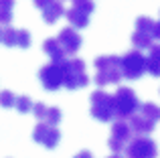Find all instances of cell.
<instances>
[{
    "mask_svg": "<svg viewBox=\"0 0 160 158\" xmlns=\"http://www.w3.org/2000/svg\"><path fill=\"white\" fill-rule=\"evenodd\" d=\"M37 116V120L43 124H51V126H57L61 122V110L59 107H49L45 103H32V110Z\"/></svg>",
    "mask_w": 160,
    "mask_h": 158,
    "instance_id": "cell-12",
    "label": "cell"
},
{
    "mask_svg": "<svg viewBox=\"0 0 160 158\" xmlns=\"http://www.w3.org/2000/svg\"><path fill=\"white\" fill-rule=\"evenodd\" d=\"M0 43H4L6 47H20V49H28L31 47V32L24 28H12L10 24L2 28V37Z\"/></svg>",
    "mask_w": 160,
    "mask_h": 158,
    "instance_id": "cell-10",
    "label": "cell"
},
{
    "mask_svg": "<svg viewBox=\"0 0 160 158\" xmlns=\"http://www.w3.org/2000/svg\"><path fill=\"white\" fill-rule=\"evenodd\" d=\"M120 73L130 81L140 79L146 73V57L142 55L140 49H132L120 57Z\"/></svg>",
    "mask_w": 160,
    "mask_h": 158,
    "instance_id": "cell-5",
    "label": "cell"
},
{
    "mask_svg": "<svg viewBox=\"0 0 160 158\" xmlns=\"http://www.w3.org/2000/svg\"><path fill=\"white\" fill-rule=\"evenodd\" d=\"M0 37H2V27H0Z\"/></svg>",
    "mask_w": 160,
    "mask_h": 158,
    "instance_id": "cell-28",
    "label": "cell"
},
{
    "mask_svg": "<svg viewBox=\"0 0 160 158\" xmlns=\"http://www.w3.org/2000/svg\"><path fill=\"white\" fill-rule=\"evenodd\" d=\"M113 97V111H116V118L120 120H128L132 114H136L138 106H140V99L134 93V89L130 87H118V91L112 95Z\"/></svg>",
    "mask_w": 160,
    "mask_h": 158,
    "instance_id": "cell-4",
    "label": "cell"
},
{
    "mask_svg": "<svg viewBox=\"0 0 160 158\" xmlns=\"http://www.w3.org/2000/svg\"><path fill=\"white\" fill-rule=\"evenodd\" d=\"M63 61H51L49 65L41 67L39 79L47 91H57L59 87H63Z\"/></svg>",
    "mask_w": 160,
    "mask_h": 158,
    "instance_id": "cell-8",
    "label": "cell"
},
{
    "mask_svg": "<svg viewBox=\"0 0 160 158\" xmlns=\"http://www.w3.org/2000/svg\"><path fill=\"white\" fill-rule=\"evenodd\" d=\"M55 39L59 41V45H61V49L65 51V55H75V53L81 49V43H83L81 35H79L77 28H73V27L61 28Z\"/></svg>",
    "mask_w": 160,
    "mask_h": 158,
    "instance_id": "cell-11",
    "label": "cell"
},
{
    "mask_svg": "<svg viewBox=\"0 0 160 158\" xmlns=\"http://www.w3.org/2000/svg\"><path fill=\"white\" fill-rule=\"evenodd\" d=\"M32 140H35L37 144H41V146L53 150V148L59 144V140H61V132L57 130V126L39 122L35 126V130H32Z\"/></svg>",
    "mask_w": 160,
    "mask_h": 158,
    "instance_id": "cell-9",
    "label": "cell"
},
{
    "mask_svg": "<svg viewBox=\"0 0 160 158\" xmlns=\"http://www.w3.org/2000/svg\"><path fill=\"white\" fill-rule=\"evenodd\" d=\"M89 111L99 122H113L116 111H113V97L112 93L103 89H98L89 95Z\"/></svg>",
    "mask_w": 160,
    "mask_h": 158,
    "instance_id": "cell-3",
    "label": "cell"
},
{
    "mask_svg": "<svg viewBox=\"0 0 160 158\" xmlns=\"http://www.w3.org/2000/svg\"><path fill=\"white\" fill-rule=\"evenodd\" d=\"M65 18L69 20V24L73 28H85L89 24V14L77 6H71L69 10H65Z\"/></svg>",
    "mask_w": 160,
    "mask_h": 158,
    "instance_id": "cell-15",
    "label": "cell"
},
{
    "mask_svg": "<svg viewBox=\"0 0 160 158\" xmlns=\"http://www.w3.org/2000/svg\"><path fill=\"white\" fill-rule=\"evenodd\" d=\"M132 130H130V124L126 122V120H113L112 122V134H109V140H108V146L109 150L113 152V154H120V152H124L126 144L130 142V138H132Z\"/></svg>",
    "mask_w": 160,
    "mask_h": 158,
    "instance_id": "cell-7",
    "label": "cell"
},
{
    "mask_svg": "<svg viewBox=\"0 0 160 158\" xmlns=\"http://www.w3.org/2000/svg\"><path fill=\"white\" fill-rule=\"evenodd\" d=\"M126 158H156L158 146L148 136H132L124 148Z\"/></svg>",
    "mask_w": 160,
    "mask_h": 158,
    "instance_id": "cell-6",
    "label": "cell"
},
{
    "mask_svg": "<svg viewBox=\"0 0 160 158\" xmlns=\"http://www.w3.org/2000/svg\"><path fill=\"white\" fill-rule=\"evenodd\" d=\"M41 10H43V18H45V22H47V24L57 22V20L65 14V6H63L61 0H51V2L45 4Z\"/></svg>",
    "mask_w": 160,
    "mask_h": 158,
    "instance_id": "cell-14",
    "label": "cell"
},
{
    "mask_svg": "<svg viewBox=\"0 0 160 158\" xmlns=\"http://www.w3.org/2000/svg\"><path fill=\"white\" fill-rule=\"evenodd\" d=\"M136 31H142V32H148V35L154 37V20L150 16H140L136 20Z\"/></svg>",
    "mask_w": 160,
    "mask_h": 158,
    "instance_id": "cell-21",
    "label": "cell"
},
{
    "mask_svg": "<svg viewBox=\"0 0 160 158\" xmlns=\"http://www.w3.org/2000/svg\"><path fill=\"white\" fill-rule=\"evenodd\" d=\"M128 120H130V122H128L130 124V130H132V134H136V136H148L150 132L154 130V126H156L154 122H150L148 118H144V116L138 114V111H136V114H132Z\"/></svg>",
    "mask_w": 160,
    "mask_h": 158,
    "instance_id": "cell-13",
    "label": "cell"
},
{
    "mask_svg": "<svg viewBox=\"0 0 160 158\" xmlns=\"http://www.w3.org/2000/svg\"><path fill=\"white\" fill-rule=\"evenodd\" d=\"M109 158H120V154H112V156H109Z\"/></svg>",
    "mask_w": 160,
    "mask_h": 158,
    "instance_id": "cell-27",
    "label": "cell"
},
{
    "mask_svg": "<svg viewBox=\"0 0 160 158\" xmlns=\"http://www.w3.org/2000/svg\"><path fill=\"white\" fill-rule=\"evenodd\" d=\"M14 0H0V27H8L12 20Z\"/></svg>",
    "mask_w": 160,
    "mask_h": 158,
    "instance_id": "cell-20",
    "label": "cell"
},
{
    "mask_svg": "<svg viewBox=\"0 0 160 158\" xmlns=\"http://www.w3.org/2000/svg\"><path fill=\"white\" fill-rule=\"evenodd\" d=\"M150 53L146 57V71L152 77H160V45H150Z\"/></svg>",
    "mask_w": 160,
    "mask_h": 158,
    "instance_id": "cell-16",
    "label": "cell"
},
{
    "mask_svg": "<svg viewBox=\"0 0 160 158\" xmlns=\"http://www.w3.org/2000/svg\"><path fill=\"white\" fill-rule=\"evenodd\" d=\"M14 107L20 111V114H28L32 110V101L28 95H16V101H14Z\"/></svg>",
    "mask_w": 160,
    "mask_h": 158,
    "instance_id": "cell-22",
    "label": "cell"
},
{
    "mask_svg": "<svg viewBox=\"0 0 160 158\" xmlns=\"http://www.w3.org/2000/svg\"><path fill=\"white\" fill-rule=\"evenodd\" d=\"M89 83L85 71V61L81 59H65L63 61V87L67 89H81Z\"/></svg>",
    "mask_w": 160,
    "mask_h": 158,
    "instance_id": "cell-2",
    "label": "cell"
},
{
    "mask_svg": "<svg viewBox=\"0 0 160 158\" xmlns=\"http://www.w3.org/2000/svg\"><path fill=\"white\" fill-rule=\"evenodd\" d=\"M14 101H16V95L12 91H8V89L0 91V106L2 107H14Z\"/></svg>",
    "mask_w": 160,
    "mask_h": 158,
    "instance_id": "cell-23",
    "label": "cell"
},
{
    "mask_svg": "<svg viewBox=\"0 0 160 158\" xmlns=\"http://www.w3.org/2000/svg\"><path fill=\"white\" fill-rule=\"evenodd\" d=\"M132 45H134V49H148L150 45H154V37L148 35V32H142V31H134Z\"/></svg>",
    "mask_w": 160,
    "mask_h": 158,
    "instance_id": "cell-19",
    "label": "cell"
},
{
    "mask_svg": "<svg viewBox=\"0 0 160 158\" xmlns=\"http://www.w3.org/2000/svg\"><path fill=\"white\" fill-rule=\"evenodd\" d=\"M43 51L47 53L49 57H51V61H63L65 59V51L61 49V45H59V41L57 39H45V43H43Z\"/></svg>",
    "mask_w": 160,
    "mask_h": 158,
    "instance_id": "cell-17",
    "label": "cell"
},
{
    "mask_svg": "<svg viewBox=\"0 0 160 158\" xmlns=\"http://www.w3.org/2000/svg\"><path fill=\"white\" fill-rule=\"evenodd\" d=\"M95 79L93 81L98 83L99 87H106V85H113L122 79V73H120V57L116 55H102L95 59Z\"/></svg>",
    "mask_w": 160,
    "mask_h": 158,
    "instance_id": "cell-1",
    "label": "cell"
},
{
    "mask_svg": "<svg viewBox=\"0 0 160 158\" xmlns=\"http://www.w3.org/2000/svg\"><path fill=\"white\" fill-rule=\"evenodd\" d=\"M73 158H93V154H91L89 150H81V152H77Z\"/></svg>",
    "mask_w": 160,
    "mask_h": 158,
    "instance_id": "cell-25",
    "label": "cell"
},
{
    "mask_svg": "<svg viewBox=\"0 0 160 158\" xmlns=\"http://www.w3.org/2000/svg\"><path fill=\"white\" fill-rule=\"evenodd\" d=\"M154 39L160 41V20H158V22H154Z\"/></svg>",
    "mask_w": 160,
    "mask_h": 158,
    "instance_id": "cell-26",
    "label": "cell"
},
{
    "mask_svg": "<svg viewBox=\"0 0 160 158\" xmlns=\"http://www.w3.org/2000/svg\"><path fill=\"white\" fill-rule=\"evenodd\" d=\"M136 111H138V114H142L144 118H148L150 122H154V124L160 122V106H156V103H152V101L140 103Z\"/></svg>",
    "mask_w": 160,
    "mask_h": 158,
    "instance_id": "cell-18",
    "label": "cell"
},
{
    "mask_svg": "<svg viewBox=\"0 0 160 158\" xmlns=\"http://www.w3.org/2000/svg\"><path fill=\"white\" fill-rule=\"evenodd\" d=\"M73 6H77V8H81V10H85L87 14H91V12L95 10L93 0H73Z\"/></svg>",
    "mask_w": 160,
    "mask_h": 158,
    "instance_id": "cell-24",
    "label": "cell"
}]
</instances>
